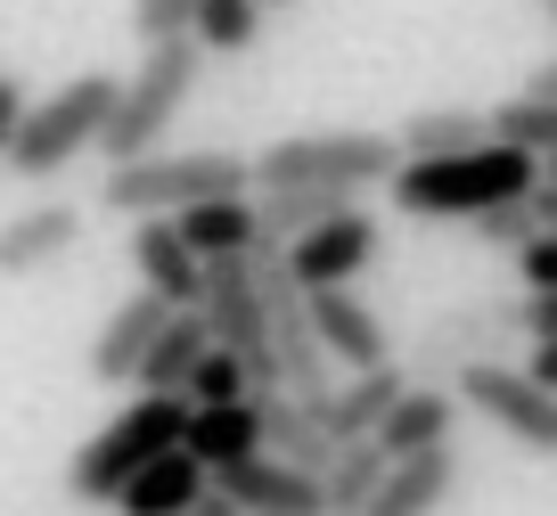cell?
<instances>
[{
	"label": "cell",
	"mask_w": 557,
	"mask_h": 516,
	"mask_svg": "<svg viewBox=\"0 0 557 516\" xmlns=\"http://www.w3.org/2000/svg\"><path fill=\"white\" fill-rule=\"evenodd\" d=\"M83 238H90L83 206H66V197H41V206H25V213H9V222H0V279H34V271H50V262H66Z\"/></svg>",
	"instance_id": "obj_10"
},
{
	"label": "cell",
	"mask_w": 557,
	"mask_h": 516,
	"mask_svg": "<svg viewBox=\"0 0 557 516\" xmlns=\"http://www.w3.org/2000/svg\"><path fill=\"white\" fill-rule=\"evenodd\" d=\"M524 378H533V385H549V394H557V336H549V344H533V361H524Z\"/></svg>",
	"instance_id": "obj_34"
},
{
	"label": "cell",
	"mask_w": 557,
	"mask_h": 516,
	"mask_svg": "<svg viewBox=\"0 0 557 516\" xmlns=\"http://www.w3.org/2000/svg\"><path fill=\"white\" fill-rule=\"evenodd\" d=\"M468 230H475V238H484V246H524V238H533V206H524V197H500V206H484V213H468Z\"/></svg>",
	"instance_id": "obj_28"
},
{
	"label": "cell",
	"mask_w": 557,
	"mask_h": 516,
	"mask_svg": "<svg viewBox=\"0 0 557 516\" xmlns=\"http://www.w3.org/2000/svg\"><path fill=\"white\" fill-rule=\"evenodd\" d=\"M459 483V451L451 443H426V451H401V459H385L377 492L361 500V516H435L443 500H451Z\"/></svg>",
	"instance_id": "obj_13"
},
{
	"label": "cell",
	"mask_w": 557,
	"mask_h": 516,
	"mask_svg": "<svg viewBox=\"0 0 557 516\" xmlns=\"http://www.w3.org/2000/svg\"><path fill=\"white\" fill-rule=\"evenodd\" d=\"M181 451H189L206 476H213V467H230V459H246V451H262V410H255V394H238V402H189Z\"/></svg>",
	"instance_id": "obj_17"
},
{
	"label": "cell",
	"mask_w": 557,
	"mask_h": 516,
	"mask_svg": "<svg viewBox=\"0 0 557 516\" xmlns=\"http://www.w3.org/2000/svg\"><path fill=\"white\" fill-rule=\"evenodd\" d=\"M377 255H385V230H377V213H369L361 197H352L345 213H329V222L296 230V238L278 246V262L296 271V287H336V279H361Z\"/></svg>",
	"instance_id": "obj_8"
},
{
	"label": "cell",
	"mask_w": 557,
	"mask_h": 516,
	"mask_svg": "<svg viewBox=\"0 0 557 516\" xmlns=\"http://www.w3.org/2000/svg\"><path fill=\"white\" fill-rule=\"evenodd\" d=\"M541 181H557V156H541Z\"/></svg>",
	"instance_id": "obj_37"
},
{
	"label": "cell",
	"mask_w": 557,
	"mask_h": 516,
	"mask_svg": "<svg viewBox=\"0 0 557 516\" xmlns=\"http://www.w3.org/2000/svg\"><path fill=\"white\" fill-rule=\"evenodd\" d=\"M213 492L230 500L238 516H287V508H320V476H304V467L271 459V451H246V459L213 467Z\"/></svg>",
	"instance_id": "obj_12"
},
{
	"label": "cell",
	"mask_w": 557,
	"mask_h": 516,
	"mask_svg": "<svg viewBox=\"0 0 557 516\" xmlns=\"http://www.w3.org/2000/svg\"><path fill=\"white\" fill-rule=\"evenodd\" d=\"M451 427H459V394H451V385H435V378H410V385L394 394V410L369 427V443H377L385 459H401V451L451 443Z\"/></svg>",
	"instance_id": "obj_14"
},
{
	"label": "cell",
	"mask_w": 557,
	"mask_h": 516,
	"mask_svg": "<svg viewBox=\"0 0 557 516\" xmlns=\"http://www.w3.org/2000/svg\"><path fill=\"white\" fill-rule=\"evenodd\" d=\"M410 385V369L401 361H377V369H352V385H336L329 402H320V427H329V443H352V434H369L385 410H394V394Z\"/></svg>",
	"instance_id": "obj_22"
},
{
	"label": "cell",
	"mask_w": 557,
	"mask_h": 516,
	"mask_svg": "<svg viewBox=\"0 0 557 516\" xmlns=\"http://www.w3.org/2000/svg\"><path fill=\"white\" fill-rule=\"evenodd\" d=\"M230 189H255V181H246V156H230V148H189V156L148 148V156L107 164L99 213L139 222V213H181V206H197V197H230Z\"/></svg>",
	"instance_id": "obj_5"
},
{
	"label": "cell",
	"mask_w": 557,
	"mask_h": 516,
	"mask_svg": "<svg viewBox=\"0 0 557 516\" xmlns=\"http://www.w3.org/2000/svg\"><path fill=\"white\" fill-rule=\"evenodd\" d=\"M189 516H238V508H230V500H222V492H213V483H206V500H197Z\"/></svg>",
	"instance_id": "obj_36"
},
{
	"label": "cell",
	"mask_w": 557,
	"mask_h": 516,
	"mask_svg": "<svg viewBox=\"0 0 557 516\" xmlns=\"http://www.w3.org/2000/svg\"><path fill=\"white\" fill-rule=\"evenodd\" d=\"M107 107H115V74H99V66L74 74V83H58V90H41V99L25 107V123H17V139H9L0 164L17 172V181H58L74 156L99 148Z\"/></svg>",
	"instance_id": "obj_6"
},
{
	"label": "cell",
	"mask_w": 557,
	"mask_h": 516,
	"mask_svg": "<svg viewBox=\"0 0 557 516\" xmlns=\"http://www.w3.org/2000/svg\"><path fill=\"white\" fill-rule=\"evenodd\" d=\"M173 230L189 238V255H255V189H230V197H197V206L173 213Z\"/></svg>",
	"instance_id": "obj_21"
},
{
	"label": "cell",
	"mask_w": 557,
	"mask_h": 516,
	"mask_svg": "<svg viewBox=\"0 0 557 516\" xmlns=\"http://www.w3.org/2000/svg\"><path fill=\"white\" fill-rule=\"evenodd\" d=\"M451 394L468 418H484V427H500L517 451H533V459H557V394L549 385H533L524 369H508L500 353H484V361H459L451 369Z\"/></svg>",
	"instance_id": "obj_7"
},
{
	"label": "cell",
	"mask_w": 557,
	"mask_h": 516,
	"mask_svg": "<svg viewBox=\"0 0 557 516\" xmlns=\"http://www.w3.org/2000/svg\"><path fill=\"white\" fill-rule=\"evenodd\" d=\"M262 9H296V0H262Z\"/></svg>",
	"instance_id": "obj_39"
},
{
	"label": "cell",
	"mask_w": 557,
	"mask_h": 516,
	"mask_svg": "<svg viewBox=\"0 0 557 516\" xmlns=\"http://www.w3.org/2000/svg\"><path fill=\"white\" fill-rule=\"evenodd\" d=\"M401 164L394 132H287L271 148L246 156L255 189H385V172Z\"/></svg>",
	"instance_id": "obj_4"
},
{
	"label": "cell",
	"mask_w": 557,
	"mask_h": 516,
	"mask_svg": "<svg viewBox=\"0 0 557 516\" xmlns=\"http://www.w3.org/2000/svg\"><path fill=\"white\" fill-rule=\"evenodd\" d=\"M492 139H508V148L524 156H557V99H533V90H517V99H500L484 115Z\"/></svg>",
	"instance_id": "obj_26"
},
{
	"label": "cell",
	"mask_w": 557,
	"mask_h": 516,
	"mask_svg": "<svg viewBox=\"0 0 557 516\" xmlns=\"http://www.w3.org/2000/svg\"><path fill=\"white\" fill-rule=\"evenodd\" d=\"M541 181V156L508 148V139H475L459 156H401L385 172V197L410 222H468V213L500 206V197H524Z\"/></svg>",
	"instance_id": "obj_1"
},
{
	"label": "cell",
	"mask_w": 557,
	"mask_h": 516,
	"mask_svg": "<svg viewBox=\"0 0 557 516\" xmlns=\"http://www.w3.org/2000/svg\"><path fill=\"white\" fill-rule=\"evenodd\" d=\"M475 139H492L484 107H418V115L394 132V148L401 156H459V148H475Z\"/></svg>",
	"instance_id": "obj_25"
},
{
	"label": "cell",
	"mask_w": 557,
	"mask_h": 516,
	"mask_svg": "<svg viewBox=\"0 0 557 516\" xmlns=\"http://www.w3.org/2000/svg\"><path fill=\"white\" fill-rule=\"evenodd\" d=\"M262 0H197V17H189V41L206 58H246L262 41Z\"/></svg>",
	"instance_id": "obj_24"
},
{
	"label": "cell",
	"mask_w": 557,
	"mask_h": 516,
	"mask_svg": "<svg viewBox=\"0 0 557 516\" xmlns=\"http://www.w3.org/2000/svg\"><path fill=\"white\" fill-rule=\"evenodd\" d=\"M517 271H524V287H557V230H533L517 246Z\"/></svg>",
	"instance_id": "obj_31"
},
{
	"label": "cell",
	"mask_w": 557,
	"mask_h": 516,
	"mask_svg": "<svg viewBox=\"0 0 557 516\" xmlns=\"http://www.w3.org/2000/svg\"><path fill=\"white\" fill-rule=\"evenodd\" d=\"M524 90H533V99H557V58H549V66H533V74H524Z\"/></svg>",
	"instance_id": "obj_35"
},
{
	"label": "cell",
	"mask_w": 557,
	"mask_h": 516,
	"mask_svg": "<svg viewBox=\"0 0 557 516\" xmlns=\"http://www.w3.org/2000/svg\"><path fill=\"white\" fill-rule=\"evenodd\" d=\"M197 0H132V34L139 41H164V34H189Z\"/></svg>",
	"instance_id": "obj_29"
},
{
	"label": "cell",
	"mask_w": 557,
	"mask_h": 516,
	"mask_svg": "<svg viewBox=\"0 0 557 516\" xmlns=\"http://www.w3.org/2000/svg\"><path fill=\"white\" fill-rule=\"evenodd\" d=\"M304 311H312V336L329 344V361H345V369L394 361V336H385V320L352 295V279H336V287H304Z\"/></svg>",
	"instance_id": "obj_11"
},
{
	"label": "cell",
	"mask_w": 557,
	"mask_h": 516,
	"mask_svg": "<svg viewBox=\"0 0 557 516\" xmlns=\"http://www.w3.org/2000/svg\"><path fill=\"white\" fill-rule=\"evenodd\" d=\"M500 344H517V304H468V311H443V320H426L418 328V344H410V378H435V385H451V369L459 361H484V353H500Z\"/></svg>",
	"instance_id": "obj_9"
},
{
	"label": "cell",
	"mask_w": 557,
	"mask_h": 516,
	"mask_svg": "<svg viewBox=\"0 0 557 516\" xmlns=\"http://www.w3.org/2000/svg\"><path fill=\"white\" fill-rule=\"evenodd\" d=\"M517 336L524 344H549L557 336V287H524L517 295Z\"/></svg>",
	"instance_id": "obj_30"
},
{
	"label": "cell",
	"mask_w": 557,
	"mask_h": 516,
	"mask_svg": "<svg viewBox=\"0 0 557 516\" xmlns=\"http://www.w3.org/2000/svg\"><path fill=\"white\" fill-rule=\"evenodd\" d=\"M206 311L197 304H173L164 311V328H157V344H148V353H139V369H132V385L139 394H181V378H189L197 369V353H206Z\"/></svg>",
	"instance_id": "obj_20"
},
{
	"label": "cell",
	"mask_w": 557,
	"mask_h": 516,
	"mask_svg": "<svg viewBox=\"0 0 557 516\" xmlns=\"http://www.w3.org/2000/svg\"><path fill=\"white\" fill-rule=\"evenodd\" d=\"M181 394H189V402H238V394H255V378H246V361H238V353L206 344V353H197V369L181 378Z\"/></svg>",
	"instance_id": "obj_27"
},
{
	"label": "cell",
	"mask_w": 557,
	"mask_h": 516,
	"mask_svg": "<svg viewBox=\"0 0 557 516\" xmlns=\"http://www.w3.org/2000/svg\"><path fill=\"white\" fill-rule=\"evenodd\" d=\"M197 74H206V50H197L189 34L139 41V66H132V74H115V107H107V123H99V148H107V164L164 148V132H173V115L189 107Z\"/></svg>",
	"instance_id": "obj_2"
},
{
	"label": "cell",
	"mask_w": 557,
	"mask_h": 516,
	"mask_svg": "<svg viewBox=\"0 0 557 516\" xmlns=\"http://www.w3.org/2000/svg\"><path fill=\"white\" fill-rule=\"evenodd\" d=\"M25 107H34V90L17 83V74H0V156H9V139H17V123H25Z\"/></svg>",
	"instance_id": "obj_32"
},
{
	"label": "cell",
	"mask_w": 557,
	"mask_h": 516,
	"mask_svg": "<svg viewBox=\"0 0 557 516\" xmlns=\"http://www.w3.org/2000/svg\"><path fill=\"white\" fill-rule=\"evenodd\" d=\"M132 271H139V287H157L164 304H197L206 262L189 255V238L173 230V213H139L132 222Z\"/></svg>",
	"instance_id": "obj_16"
},
{
	"label": "cell",
	"mask_w": 557,
	"mask_h": 516,
	"mask_svg": "<svg viewBox=\"0 0 557 516\" xmlns=\"http://www.w3.org/2000/svg\"><path fill=\"white\" fill-rule=\"evenodd\" d=\"M377 476H385V451L369 443V434L336 443L329 467H320V508H329V516H361V500L377 492Z\"/></svg>",
	"instance_id": "obj_23"
},
{
	"label": "cell",
	"mask_w": 557,
	"mask_h": 516,
	"mask_svg": "<svg viewBox=\"0 0 557 516\" xmlns=\"http://www.w3.org/2000/svg\"><path fill=\"white\" fill-rule=\"evenodd\" d=\"M164 295L157 287H139V295H123L115 311H107V328L90 336V378L99 385H132V369H139V353L157 344V328H164Z\"/></svg>",
	"instance_id": "obj_15"
},
{
	"label": "cell",
	"mask_w": 557,
	"mask_h": 516,
	"mask_svg": "<svg viewBox=\"0 0 557 516\" xmlns=\"http://www.w3.org/2000/svg\"><path fill=\"white\" fill-rule=\"evenodd\" d=\"M197 500H206V467H197L189 451L173 443V451H157V459H148L132 483H123L115 508H123V516H189Z\"/></svg>",
	"instance_id": "obj_19"
},
{
	"label": "cell",
	"mask_w": 557,
	"mask_h": 516,
	"mask_svg": "<svg viewBox=\"0 0 557 516\" xmlns=\"http://www.w3.org/2000/svg\"><path fill=\"white\" fill-rule=\"evenodd\" d=\"M181 427H189V394H132V402H123V410L66 459V500L107 508V500H115L139 467L157 459V451L181 443Z\"/></svg>",
	"instance_id": "obj_3"
},
{
	"label": "cell",
	"mask_w": 557,
	"mask_h": 516,
	"mask_svg": "<svg viewBox=\"0 0 557 516\" xmlns=\"http://www.w3.org/2000/svg\"><path fill=\"white\" fill-rule=\"evenodd\" d=\"M524 206H533L541 230H557V181H533V189H524Z\"/></svg>",
	"instance_id": "obj_33"
},
{
	"label": "cell",
	"mask_w": 557,
	"mask_h": 516,
	"mask_svg": "<svg viewBox=\"0 0 557 516\" xmlns=\"http://www.w3.org/2000/svg\"><path fill=\"white\" fill-rule=\"evenodd\" d=\"M541 17H549V25H557V0H541Z\"/></svg>",
	"instance_id": "obj_38"
},
{
	"label": "cell",
	"mask_w": 557,
	"mask_h": 516,
	"mask_svg": "<svg viewBox=\"0 0 557 516\" xmlns=\"http://www.w3.org/2000/svg\"><path fill=\"white\" fill-rule=\"evenodd\" d=\"M255 410H262V451H271V459L304 467V476H320V467H329V451H336V443H329V427H320L312 402H296L287 385H262Z\"/></svg>",
	"instance_id": "obj_18"
}]
</instances>
